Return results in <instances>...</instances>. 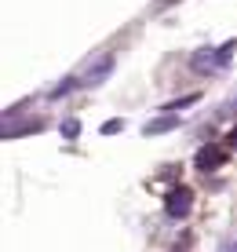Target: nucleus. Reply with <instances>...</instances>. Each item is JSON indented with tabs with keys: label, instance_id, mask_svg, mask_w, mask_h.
<instances>
[{
	"label": "nucleus",
	"instance_id": "f257e3e1",
	"mask_svg": "<svg viewBox=\"0 0 237 252\" xmlns=\"http://www.w3.org/2000/svg\"><path fill=\"white\" fill-rule=\"evenodd\" d=\"M234 48H237V40H230V44H223L219 51H212V48L197 51V55H194V69H197V73H215V69H223L226 63H230Z\"/></svg>",
	"mask_w": 237,
	"mask_h": 252
},
{
	"label": "nucleus",
	"instance_id": "f03ea898",
	"mask_svg": "<svg viewBox=\"0 0 237 252\" xmlns=\"http://www.w3.org/2000/svg\"><path fill=\"white\" fill-rule=\"evenodd\" d=\"M190 208H194V194H190L186 187H175L168 197H164V212L172 216V220H182V216H190Z\"/></svg>",
	"mask_w": 237,
	"mask_h": 252
},
{
	"label": "nucleus",
	"instance_id": "7ed1b4c3",
	"mask_svg": "<svg viewBox=\"0 0 237 252\" xmlns=\"http://www.w3.org/2000/svg\"><path fill=\"white\" fill-rule=\"evenodd\" d=\"M110 69H113V55L106 51V55L95 59V66H88V73H84V81H81V84H91V88H95V84H102V81L110 77Z\"/></svg>",
	"mask_w": 237,
	"mask_h": 252
},
{
	"label": "nucleus",
	"instance_id": "20e7f679",
	"mask_svg": "<svg viewBox=\"0 0 237 252\" xmlns=\"http://www.w3.org/2000/svg\"><path fill=\"white\" fill-rule=\"evenodd\" d=\"M223 161H226V150H223V146H205V150L197 154V168H201V172H215Z\"/></svg>",
	"mask_w": 237,
	"mask_h": 252
},
{
	"label": "nucleus",
	"instance_id": "39448f33",
	"mask_svg": "<svg viewBox=\"0 0 237 252\" xmlns=\"http://www.w3.org/2000/svg\"><path fill=\"white\" fill-rule=\"evenodd\" d=\"M172 125H175V117H164V121H153V125H146L143 132H146V135H157V132H168Z\"/></svg>",
	"mask_w": 237,
	"mask_h": 252
},
{
	"label": "nucleus",
	"instance_id": "423d86ee",
	"mask_svg": "<svg viewBox=\"0 0 237 252\" xmlns=\"http://www.w3.org/2000/svg\"><path fill=\"white\" fill-rule=\"evenodd\" d=\"M120 128H124V121H106V125H102V132L113 135V132H120Z\"/></svg>",
	"mask_w": 237,
	"mask_h": 252
},
{
	"label": "nucleus",
	"instance_id": "0eeeda50",
	"mask_svg": "<svg viewBox=\"0 0 237 252\" xmlns=\"http://www.w3.org/2000/svg\"><path fill=\"white\" fill-rule=\"evenodd\" d=\"M62 132H66L69 139H73L77 132H81V125H77V121H66V125H62Z\"/></svg>",
	"mask_w": 237,
	"mask_h": 252
},
{
	"label": "nucleus",
	"instance_id": "6e6552de",
	"mask_svg": "<svg viewBox=\"0 0 237 252\" xmlns=\"http://www.w3.org/2000/svg\"><path fill=\"white\" fill-rule=\"evenodd\" d=\"M215 252H237V238H230V241H223Z\"/></svg>",
	"mask_w": 237,
	"mask_h": 252
},
{
	"label": "nucleus",
	"instance_id": "1a4fd4ad",
	"mask_svg": "<svg viewBox=\"0 0 237 252\" xmlns=\"http://www.w3.org/2000/svg\"><path fill=\"white\" fill-rule=\"evenodd\" d=\"M226 146H230V150H237V128H234L230 135H226Z\"/></svg>",
	"mask_w": 237,
	"mask_h": 252
}]
</instances>
